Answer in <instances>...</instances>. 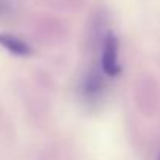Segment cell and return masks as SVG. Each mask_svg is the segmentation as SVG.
Here are the masks:
<instances>
[{"label":"cell","instance_id":"7a4b0ae2","mask_svg":"<svg viewBox=\"0 0 160 160\" xmlns=\"http://www.w3.org/2000/svg\"><path fill=\"white\" fill-rule=\"evenodd\" d=\"M0 45L5 50H8L9 53L16 54V56H20V58L30 56V54L33 53L31 47L25 41H22V39L12 36V34H8V33H0Z\"/></svg>","mask_w":160,"mask_h":160},{"label":"cell","instance_id":"277c9868","mask_svg":"<svg viewBox=\"0 0 160 160\" xmlns=\"http://www.w3.org/2000/svg\"><path fill=\"white\" fill-rule=\"evenodd\" d=\"M159 160H160V157H159Z\"/></svg>","mask_w":160,"mask_h":160},{"label":"cell","instance_id":"3957f363","mask_svg":"<svg viewBox=\"0 0 160 160\" xmlns=\"http://www.w3.org/2000/svg\"><path fill=\"white\" fill-rule=\"evenodd\" d=\"M82 89H84V95L87 98H95L97 95H100V92L103 89V79L97 70H92L86 76V79L82 82Z\"/></svg>","mask_w":160,"mask_h":160},{"label":"cell","instance_id":"6da1fadb","mask_svg":"<svg viewBox=\"0 0 160 160\" xmlns=\"http://www.w3.org/2000/svg\"><path fill=\"white\" fill-rule=\"evenodd\" d=\"M120 54H118V39L113 31L107 30L101 44V54H100V67L101 72L107 76H117L121 72L120 65Z\"/></svg>","mask_w":160,"mask_h":160}]
</instances>
